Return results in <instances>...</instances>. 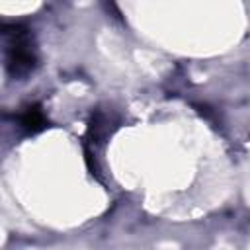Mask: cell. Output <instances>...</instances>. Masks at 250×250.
I'll return each mask as SVG.
<instances>
[{"instance_id": "cell-1", "label": "cell", "mask_w": 250, "mask_h": 250, "mask_svg": "<svg viewBox=\"0 0 250 250\" xmlns=\"http://www.w3.org/2000/svg\"><path fill=\"white\" fill-rule=\"evenodd\" d=\"M6 39V68L14 78H23L37 66V49L33 35L20 23L4 25Z\"/></svg>"}, {"instance_id": "cell-2", "label": "cell", "mask_w": 250, "mask_h": 250, "mask_svg": "<svg viewBox=\"0 0 250 250\" xmlns=\"http://www.w3.org/2000/svg\"><path fill=\"white\" fill-rule=\"evenodd\" d=\"M45 125H47L45 113H43L41 105H37V104L27 105V107L21 111V115H20V127H21L25 133H29V135L39 133L41 129H45Z\"/></svg>"}]
</instances>
